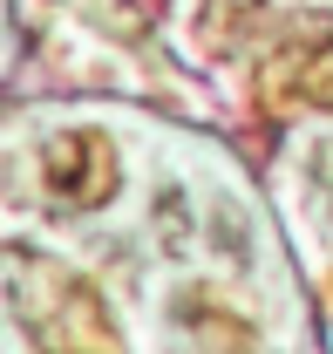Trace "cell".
<instances>
[{"mask_svg": "<svg viewBox=\"0 0 333 354\" xmlns=\"http://www.w3.org/2000/svg\"><path fill=\"white\" fill-rule=\"evenodd\" d=\"M157 232H164L170 245H184V239H191V225H184V198H177V191L157 198Z\"/></svg>", "mask_w": 333, "mask_h": 354, "instance_id": "6da1fadb", "label": "cell"}]
</instances>
